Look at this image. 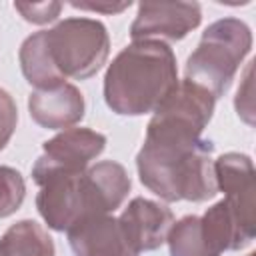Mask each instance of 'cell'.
Segmentation results:
<instances>
[{"label":"cell","instance_id":"6da1fadb","mask_svg":"<svg viewBox=\"0 0 256 256\" xmlns=\"http://www.w3.org/2000/svg\"><path fill=\"white\" fill-rule=\"evenodd\" d=\"M216 98L202 86L182 80L154 110L136 156L140 182L164 202H204L218 188L212 140L202 138Z\"/></svg>","mask_w":256,"mask_h":256},{"label":"cell","instance_id":"7a4b0ae2","mask_svg":"<svg viewBox=\"0 0 256 256\" xmlns=\"http://www.w3.org/2000/svg\"><path fill=\"white\" fill-rule=\"evenodd\" d=\"M36 208L48 228L68 232L90 216L110 214L130 192V176L120 162L104 160L74 174H56L38 184Z\"/></svg>","mask_w":256,"mask_h":256},{"label":"cell","instance_id":"3957f363","mask_svg":"<svg viewBox=\"0 0 256 256\" xmlns=\"http://www.w3.org/2000/svg\"><path fill=\"white\" fill-rule=\"evenodd\" d=\"M178 86L172 48L162 40H134L104 74V100L120 116L154 112Z\"/></svg>","mask_w":256,"mask_h":256},{"label":"cell","instance_id":"277c9868","mask_svg":"<svg viewBox=\"0 0 256 256\" xmlns=\"http://www.w3.org/2000/svg\"><path fill=\"white\" fill-rule=\"evenodd\" d=\"M252 50V32L248 24L238 18H220L212 22L188 56L184 80L208 90L216 100L222 98L242 60Z\"/></svg>","mask_w":256,"mask_h":256},{"label":"cell","instance_id":"5b68a950","mask_svg":"<svg viewBox=\"0 0 256 256\" xmlns=\"http://www.w3.org/2000/svg\"><path fill=\"white\" fill-rule=\"evenodd\" d=\"M44 40L52 64L64 78L86 80L94 76L110 54L106 26L92 18H64L54 28L44 30Z\"/></svg>","mask_w":256,"mask_h":256},{"label":"cell","instance_id":"8992f818","mask_svg":"<svg viewBox=\"0 0 256 256\" xmlns=\"http://www.w3.org/2000/svg\"><path fill=\"white\" fill-rule=\"evenodd\" d=\"M106 148V136L90 128H68L42 144V156L32 168L36 184L56 174H74L90 166Z\"/></svg>","mask_w":256,"mask_h":256},{"label":"cell","instance_id":"52a82bcc","mask_svg":"<svg viewBox=\"0 0 256 256\" xmlns=\"http://www.w3.org/2000/svg\"><path fill=\"white\" fill-rule=\"evenodd\" d=\"M202 22L198 2H140L130 26L132 40H182Z\"/></svg>","mask_w":256,"mask_h":256},{"label":"cell","instance_id":"ba28073f","mask_svg":"<svg viewBox=\"0 0 256 256\" xmlns=\"http://www.w3.org/2000/svg\"><path fill=\"white\" fill-rule=\"evenodd\" d=\"M118 220L126 238L140 254L156 250L166 242V236L174 224V214L160 202L136 196L128 202Z\"/></svg>","mask_w":256,"mask_h":256},{"label":"cell","instance_id":"9c48e42d","mask_svg":"<svg viewBox=\"0 0 256 256\" xmlns=\"http://www.w3.org/2000/svg\"><path fill=\"white\" fill-rule=\"evenodd\" d=\"M66 234L74 256H138L120 220L110 214L84 218Z\"/></svg>","mask_w":256,"mask_h":256},{"label":"cell","instance_id":"30bf717a","mask_svg":"<svg viewBox=\"0 0 256 256\" xmlns=\"http://www.w3.org/2000/svg\"><path fill=\"white\" fill-rule=\"evenodd\" d=\"M256 222L244 218L228 200H220L200 216L202 238L212 256L246 248L254 240Z\"/></svg>","mask_w":256,"mask_h":256},{"label":"cell","instance_id":"8fae6325","mask_svg":"<svg viewBox=\"0 0 256 256\" xmlns=\"http://www.w3.org/2000/svg\"><path fill=\"white\" fill-rule=\"evenodd\" d=\"M84 96L74 84H60L54 88L34 90L28 96V110L32 120L48 130H68L84 118Z\"/></svg>","mask_w":256,"mask_h":256},{"label":"cell","instance_id":"7c38bea8","mask_svg":"<svg viewBox=\"0 0 256 256\" xmlns=\"http://www.w3.org/2000/svg\"><path fill=\"white\" fill-rule=\"evenodd\" d=\"M254 164L246 154L226 152L214 160L216 188L222 190L226 194L224 200H228L248 220H254Z\"/></svg>","mask_w":256,"mask_h":256},{"label":"cell","instance_id":"4fadbf2b","mask_svg":"<svg viewBox=\"0 0 256 256\" xmlns=\"http://www.w3.org/2000/svg\"><path fill=\"white\" fill-rule=\"evenodd\" d=\"M18 58H20V68L24 78L32 86H36V90L54 88L66 82V78L52 64V58L48 54L46 40H44V30L30 34L22 42Z\"/></svg>","mask_w":256,"mask_h":256},{"label":"cell","instance_id":"5bb4252c","mask_svg":"<svg viewBox=\"0 0 256 256\" xmlns=\"http://www.w3.org/2000/svg\"><path fill=\"white\" fill-rule=\"evenodd\" d=\"M54 240L34 220L12 224L0 238V256H54Z\"/></svg>","mask_w":256,"mask_h":256},{"label":"cell","instance_id":"9a60e30c","mask_svg":"<svg viewBox=\"0 0 256 256\" xmlns=\"http://www.w3.org/2000/svg\"><path fill=\"white\" fill-rule=\"evenodd\" d=\"M170 256H212L200 230V216H184L172 224L168 236Z\"/></svg>","mask_w":256,"mask_h":256},{"label":"cell","instance_id":"2e32d148","mask_svg":"<svg viewBox=\"0 0 256 256\" xmlns=\"http://www.w3.org/2000/svg\"><path fill=\"white\" fill-rule=\"evenodd\" d=\"M26 198V182L16 168L0 166V218L14 214Z\"/></svg>","mask_w":256,"mask_h":256},{"label":"cell","instance_id":"e0dca14e","mask_svg":"<svg viewBox=\"0 0 256 256\" xmlns=\"http://www.w3.org/2000/svg\"><path fill=\"white\" fill-rule=\"evenodd\" d=\"M14 8L28 22L46 24V22H52L58 18L62 4L60 2H14Z\"/></svg>","mask_w":256,"mask_h":256},{"label":"cell","instance_id":"ac0fdd59","mask_svg":"<svg viewBox=\"0 0 256 256\" xmlns=\"http://www.w3.org/2000/svg\"><path fill=\"white\" fill-rule=\"evenodd\" d=\"M16 122H18L16 102L4 88H0V150L10 142L16 130Z\"/></svg>","mask_w":256,"mask_h":256},{"label":"cell","instance_id":"d6986e66","mask_svg":"<svg viewBox=\"0 0 256 256\" xmlns=\"http://www.w3.org/2000/svg\"><path fill=\"white\" fill-rule=\"evenodd\" d=\"M128 2H70V6L80 8V10H92V12H106V14H118L126 8H130Z\"/></svg>","mask_w":256,"mask_h":256},{"label":"cell","instance_id":"ffe728a7","mask_svg":"<svg viewBox=\"0 0 256 256\" xmlns=\"http://www.w3.org/2000/svg\"><path fill=\"white\" fill-rule=\"evenodd\" d=\"M248 256H256V254H248Z\"/></svg>","mask_w":256,"mask_h":256}]
</instances>
